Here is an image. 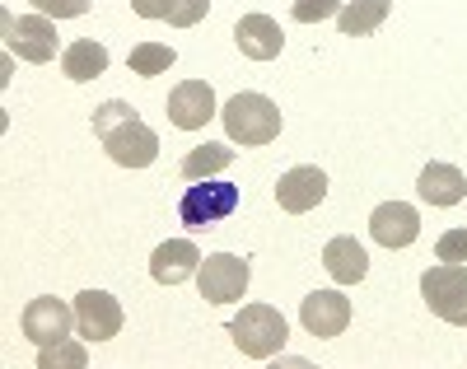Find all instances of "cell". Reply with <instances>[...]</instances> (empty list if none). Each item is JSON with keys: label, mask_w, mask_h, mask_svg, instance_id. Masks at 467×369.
<instances>
[{"label": "cell", "mask_w": 467, "mask_h": 369, "mask_svg": "<svg viewBox=\"0 0 467 369\" xmlns=\"http://www.w3.org/2000/svg\"><path fill=\"white\" fill-rule=\"evenodd\" d=\"M94 136L103 141L108 159L122 163V169H150V163L160 159V136H154L136 117V108L122 103V99H108L103 108H94Z\"/></svg>", "instance_id": "obj_1"}, {"label": "cell", "mask_w": 467, "mask_h": 369, "mask_svg": "<svg viewBox=\"0 0 467 369\" xmlns=\"http://www.w3.org/2000/svg\"><path fill=\"white\" fill-rule=\"evenodd\" d=\"M220 117L234 145H271L281 136V108L266 94H234L220 108Z\"/></svg>", "instance_id": "obj_2"}, {"label": "cell", "mask_w": 467, "mask_h": 369, "mask_svg": "<svg viewBox=\"0 0 467 369\" xmlns=\"http://www.w3.org/2000/svg\"><path fill=\"white\" fill-rule=\"evenodd\" d=\"M229 337L234 346H239L248 360H271L281 346H285V318L281 309H271V304H244V313L229 322Z\"/></svg>", "instance_id": "obj_3"}, {"label": "cell", "mask_w": 467, "mask_h": 369, "mask_svg": "<svg viewBox=\"0 0 467 369\" xmlns=\"http://www.w3.org/2000/svg\"><path fill=\"white\" fill-rule=\"evenodd\" d=\"M420 295H425L435 318L467 327V267L462 262H435L420 276Z\"/></svg>", "instance_id": "obj_4"}, {"label": "cell", "mask_w": 467, "mask_h": 369, "mask_svg": "<svg viewBox=\"0 0 467 369\" xmlns=\"http://www.w3.org/2000/svg\"><path fill=\"white\" fill-rule=\"evenodd\" d=\"M234 211H239V187H234V183H215V178H202L197 187H187L182 201H178V220L187 229H215Z\"/></svg>", "instance_id": "obj_5"}, {"label": "cell", "mask_w": 467, "mask_h": 369, "mask_svg": "<svg viewBox=\"0 0 467 369\" xmlns=\"http://www.w3.org/2000/svg\"><path fill=\"white\" fill-rule=\"evenodd\" d=\"M248 280H253L248 258H234V253H215V258H206L202 271H197L202 300H211V304H234V300H244Z\"/></svg>", "instance_id": "obj_6"}, {"label": "cell", "mask_w": 467, "mask_h": 369, "mask_svg": "<svg viewBox=\"0 0 467 369\" xmlns=\"http://www.w3.org/2000/svg\"><path fill=\"white\" fill-rule=\"evenodd\" d=\"M75 332L85 342H112L122 332V304H117L108 290H85L75 295Z\"/></svg>", "instance_id": "obj_7"}, {"label": "cell", "mask_w": 467, "mask_h": 369, "mask_svg": "<svg viewBox=\"0 0 467 369\" xmlns=\"http://www.w3.org/2000/svg\"><path fill=\"white\" fill-rule=\"evenodd\" d=\"M10 28V52H19V61L47 66L57 57V28L47 15H24V19H5Z\"/></svg>", "instance_id": "obj_8"}, {"label": "cell", "mask_w": 467, "mask_h": 369, "mask_svg": "<svg viewBox=\"0 0 467 369\" xmlns=\"http://www.w3.org/2000/svg\"><path fill=\"white\" fill-rule=\"evenodd\" d=\"M70 327H75V309L43 295V300H33L24 309V337L33 346H52V342H66L70 337Z\"/></svg>", "instance_id": "obj_9"}, {"label": "cell", "mask_w": 467, "mask_h": 369, "mask_svg": "<svg viewBox=\"0 0 467 369\" xmlns=\"http://www.w3.org/2000/svg\"><path fill=\"white\" fill-rule=\"evenodd\" d=\"M211 117H215V90L206 79H182L169 94V121L178 132H202Z\"/></svg>", "instance_id": "obj_10"}, {"label": "cell", "mask_w": 467, "mask_h": 369, "mask_svg": "<svg viewBox=\"0 0 467 369\" xmlns=\"http://www.w3.org/2000/svg\"><path fill=\"white\" fill-rule=\"evenodd\" d=\"M299 318H304V332L308 337H341L346 327H350V300L341 295V290H314L304 300V309H299Z\"/></svg>", "instance_id": "obj_11"}, {"label": "cell", "mask_w": 467, "mask_h": 369, "mask_svg": "<svg viewBox=\"0 0 467 369\" xmlns=\"http://www.w3.org/2000/svg\"><path fill=\"white\" fill-rule=\"evenodd\" d=\"M323 196H327V174L314 169V163H299V169L281 174V183H276V201H281V211H290V216L314 211Z\"/></svg>", "instance_id": "obj_12"}, {"label": "cell", "mask_w": 467, "mask_h": 369, "mask_svg": "<svg viewBox=\"0 0 467 369\" xmlns=\"http://www.w3.org/2000/svg\"><path fill=\"white\" fill-rule=\"evenodd\" d=\"M369 234L383 248H407V243L420 238V216L407 201H383V206L369 216Z\"/></svg>", "instance_id": "obj_13"}, {"label": "cell", "mask_w": 467, "mask_h": 369, "mask_svg": "<svg viewBox=\"0 0 467 369\" xmlns=\"http://www.w3.org/2000/svg\"><path fill=\"white\" fill-rule=\"evenodd\" d=\"M234 43H239V52L248 61H276L281 47H285V33L271 15H244L234 24Z\"/></svg>", "instance_id": "obj_14"}, {"label": "cell", "mask_w": 467, "mask_h": 369, "mask_svg": "<svg viewBox=\"0 0 467 369\" xmlns=\"http://www.w3.org/2000/svg\"><path fill=\"white\" fill-rule=\"evenodd\" d=\"M202 271V253H197V243H187V238H169L154 248L150 258V276L160 280V285H182Z\"/></svg>", "instance_id": "obj_15"}, {"label": "cell", "mask_w": 467, "mask_h": 369, "mask_svg": "<svg viewBox=\"0 0 467 369\" xmlns=\"http://www.w3.org/2000/svg\"><path fill=\"white\" fill-rule=\"evenodd\" d=\"M416 192H420V201H431V206H458L467 196V178L453 163H425L420 178H416Z\"/></svg>", "instance_id": "obj_16"}, {"label": "cell", "mask_w": 467, "mask_h": 369, "mask_svg": "<svg viewBox=\"0 0 467 369\" xmlns=\"http://www.w3.org/2000/svg\"><path fill=\"white\" fill-rule=\"evenodd\" d=\"M323 267H327V276H332L337 285H356V280H365L369 258H365V248H360L350 234H337L327 248H323Z\"/></svg>", "instance_id": "obj_17"}, {"label": "cell", "mask_w": 467, "mask_h": 369, "mask_svg": "<svg viewBox=\"0 0 467 369\" xmlns=\"http://www.w3.org/2000/svg\"><path fill=\"white\" fill-rule=\"evenodd\" d=\"M61 70L66 79H75V85H85V79H99L108 70V47L94 43V37H80V43H70L61 52Z\"/></svg>", "instance_id": "obj_18"}, {"label": "cell", "mask_w": 467, "mask_h": 369, "mask_svg": "<svg viewBox=\"0 0 467 369\" xmlns=\"http://www.w3.org/2000/svg\"><path fill=\"white\" fill-rule=\"evenodd\" d=\"M388 10H393V0H346L337 24H341L346 37H365V33H374L388 19Z\"/></svg>", "instance_id": "obj_19"}, {"label": "cell", "mask_w": 467, "mask_h": 369, "mask_svg": "<svg viewBox=\"0 0 467 369\" xmlns=\"http://www.w3.org/2000/svg\"><path fill=\"white\" fill-rule=\"evenodd\" d=\"M229 163H234V150L229 145H197V150H187V159H182V178L187 183H202V178L224 174Z\"/></svg>", "instance_id": "obj_20"}, {"label": "cell", "mask_w": 467, "mask_h": 369, "mask_svg": "<svg viewBox=\"0 0 467 369\" xmlns=\"http://www.w3.org/2000/svg\"><path fill=\"white\" fill-rule=\"evenodd\" d=\"M89 364V342H52V346H37V369H85Z\"/></svg>", "instance_id": "obj_21"}, {"label": "cell", "mask_w": 467, "mask_h": 369, "mask_svg": "<svg viewBox=\"0 0 467 369\" xmlns=\"http://www.w3.org/2000/svg\"><path fill=\"white\" fill-rule=\"evenodd\" d=\"M178 61V52L169 47V43H140V47H131V57H127V66H131V75H164L169 66Z\"/></svg>", "instance_id": "obj_22"}, {"label": "cell", "mask_w": 467, "mask_h": 369, "mask_svg": "<svg viewBox=\"0 0 467 369\" xmlns=\"http://www.w3.org/2000/svg\"><path fill=\"white\" fill-rule=\"evenodd\" d=\"M28 5H33V15H47V19H80V15H89L94 0H28Z\"/></svg>", "instance_id": "obj_23"}, {"label": "cell", "mask_w": 467, "mask_h": 369, "mask_svg": "<svg viewBox=\"0 0 467 369\" xmlns=\"http://www.w3.org/2000/svg\"><path fill=\"white\" fill-rule=\"evenodd\" d=\"M211 10V0H173L169 5V24L173 28H192V24H202Z\"/></svg>", "instance_id": "obj_24"}, {"label": "cell", "mask_w": 467, "mask_h": 369, "mask_svg": "<svg viewBox=\"0 0 467 369\" xmlns=\"http://www.w3.org/2000/svg\"><path fill=\"white\" fill-rule=\"evenodd\" d=\"M299 24H318L327 15H341V0H295V10H290Z\"/></svg>", "instance_id": "obj_25"}, {"label": "cell", "mask_w": 467, "mask_h": 369, "mask_svg": "<svg viewBox=\"0 0 467 369\" xmlns=\"http://www.w3.org/2000/svg\"><path fill=\"white\" fill-rule=\"evenodd\" d=\"M435 258H440V262H467V229H449V234H440Z\"/></svg>", "instance_id": "obj_26"}, {"label": "cell", "mask_w": 467, "mask_h": 369, "mask_svg": "<svg viewBox=\"0 0 467 369\" xmlns=\"http://www.w3.org/2000/svg\"><path fill=\"white\" fill-rule=\"evenodd\" d=\"M169 5H173V0H131V10L140 19H169Z\"/></svg>", "instance_id": "obj_27"}]
</instances>
